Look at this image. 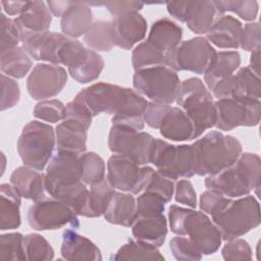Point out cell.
<instances>
[{
    "label": "cell",
    "instance_id": "6da1fadb",
    "mask_svg": "<svg viewBox=\"0 0 261 261\" xmlns=\"http://www.w3.org/2000/svg\"><path fill=\"white\" fill-rule=\"evenodd\" d=\"M74 100L94 117L101 113L112 114V125L142 130L148 101L133 89L109 83H96L80 91Z\"/></svg>",
    "mask_w": 261,
    "mask_h": 261
},
{
    "label": "cell",
    "instance_id": "7a4b0ae2",
    "mask_svg": "<svg viewBox=\"0 0 261 261\" xmlns=\"http://www.w3.org/2000/svg\"><path fill=\"white\" fill-rule=\"evenodd\" d=\"M80 155L57 150L48 162L45 173L46 192L71 207L82 215L88 196V188L81 177Z\"/></svg>",
    "mask_w": 261,
    "mask_h": 261
},
{
    "label": "cell",
    "instance_id": "3957f363",
    "mask_svg": "<svg viewBox=\"0 0 261 261\" xmlns=\"http://www.w3.org/2000/svg\"><path fill=\"white\" fill-rule=\"evenodd\" d=\"M261 160L259 155L242 153L238 160L220 172L208 175L205 187L229 198H239L250 195L252 191L260 189Z\"/></svg>",
    "mask_w": 261,
    "mask_h": 261
},
{
    "label": "cell",
    "instance_id": "277c9868",
    "mask_svg": "<svg viewBox=\"0 0 261 261\" xmlns=\"http://www.w3.org/2000/svg\"><path fill=\"white\" fill-rule=\"evenodd\" d=\"M195 174L213 175L232 165L242 154V144L230 135L211 130L192 144Z\"/></svg>",
    "mask_w": 261,
    "mask_h": 261
},
{
    "label": "cell",
    "instance_id": "5b68a950",
    "mask_svg": "<svg viewBox=\"0 0 261 261\" xmlns=\"http://www.w3.org/2000/svg\"><path fill=\"white\" fill-rule=\"evenodd\" d=\"M168 222L173 233L187 237L202 255L214 254L220 248V231L203 211L170 205Z\"/></svg>",
    "mask_w": 261,
    "mask_h": 261
},
{
    "label": "cell",
    "instance_id": "8992f818",
    "mask_svg": "<svg viewBox=\"0 0 261 261\" xmlns=\"http://www.w3.org/2000/svg\"><path fill=\"white\" fill-rule=\"evenodd\" d=\"M210 216L222 240L229 241L244 236L260 224V205L252 195L239 197L237 200L226 197Z\"/></svg>",
    "mask_w": 261,
    "mask_h": 261
},
{
    "label": "cell",
    "instance_id": "52a82bcc",
    "mask_svg": "<svg viewBox=\"0 0 261 261\" xmlns=\"http://www.w3.org/2000/svg\"><path fill=\"white\" fill-rule=\"evenodd\" d=\"M175 103L191 119L194 125V139L215 125V101L200 79L190 77L180 82Z\"/></svg>",
    "mask_w": 261,
    "mask_h": 261
},
{
    "label": "cell",
    "instance_id": "ba28073f",
    "mask_svg": "<svg viewBox=\"0 0 261 261\" xmlns=\"http://www.w3.org/2000/svg\"><path fill=\"white\" fill-rule=\"evenodd\" d=\"M55 145L53 126L32 120L21 130L17 141V152L24 165L42 171L53 156Z\"/></svg>",
    "mask_w": 261,
    "mask_h": 261
},
{
    "label": "cell",
    "instance_id": "9c48e42d",
    "mask_svg": "<svg viewBox=\"0 0 261 261\" xmlns=\"http://www.w3.org/2000/svg\"><path fill=\"white\" fill-rule=\"evenodd\" d=\"M180 81L176 71L165 65L135 70L133 86L140 95L151 102L172 104L175 102Z\"/></svg>",
    "mask_w": 261,
    "mask_h": 261
},
{
    "label": "cell",
    "instance_id": "30bf717a",
    "mask_svg": "<svg viewBox=\"0 0 261 261\" xmlns=\"http://www.w3.org/2000/svg\"><path fill=\"white\" fill-rule=\"evenodd\" d=\"M150 163L157 171L172 180L195 175V156L192 145H172L164 140L155 139Z\"/></svg>",
    "mask_w": 261,
    "mask_h": 261
},
{
    "label": "cell",
    "instance_id": "8fae6325",
    "mask_svg": "<svg viewBox=\"0 0 261 261\" xmlns=\"http://www.w3.org/2000/svg\"><path fill=\"white\" fill-rule=\"evenodd\" d=\"M144 121L150 127L159 129L165 139L174 142L194 139V125L180 107L149 102L144 113Z\"/></svg>",
    "mask_w": 261,
    "mask_h": 261
},
{
    "label": "cell",
    "instance_id": "7c38bea8",
    "mask_svg": "<svg viewBox=\"0 0 261 261\" xmlns=\"http://www.w3.org/2000/svg\"><path fill=\"white\" fill-rule=\"evenodd\" d=\"M216 51L204 37H195L181 41L165 56V66L174 71H192L204 74Z\"/></svg>",
    "mask_w": 261,
    "mask_h": 261
},
{
    "label": "cell",
    "instance_id": "4fadbf2b",
    "mask_svg": "<svg viewBox=\"0 0 261 261\" xmlns=\"http://www.w3.org/2000/svg\"><path fill=\"white\" fill-rule=\"evenodd\" d=\"M215 108L214 127L220 130H231L238 126H255L260 121V99L251 97L217 99Z\"/></svg>",
    "mask_w": 261,
    "mask_h": 261
},
{
    "label": "cell",
    "instance_id": "5bb4252c",
    "mask_svg": "<svg viewBox=\"0 0 261 261\" xmlns=\"http://www.w3.org/2000/svg\"><path fill=\"white\" fill-rule=\"evenodd\" d=\"M154 170L125 156L114 154L108 159L106 178L114 189L136 195L145 190Z\"/></svg>",
    "mask_w": 261,
    "mask_h": 261
},
{
    "label": "cell",
    "instance_id": "9a60e30c",
    "mask_svg": "<svg viewBox=\"0 0 261 261\" xmlns=\"http://www.w3.org/2000/svg\"><path fill=\"white\" fill-rule=\"evenodd\" d=\"M28 222L35 230L59 229L67 224L74 229L80 225L75 211L54 198L36 201L29 209Z\"/></svg>",
    "mask_w": 261,
    "mask_h": 261
},
{
    "label": "cell",
    "instance_id": "2e32d148",
    "mask_svg": "<svg viewBox=\"0 0 261 261\" xmlns=\"http://www.w3.org/2000/svg\"><path fill=\"white\" fill-rule=\"evenodd\" d=\"M155 138L146 132L112 125L108 136V147L114 154L125 156L140 165L150 163Z\"/></svg>",
    "mask_w": 261,
    "mask_h": 261
},
{
    "label": "cell",
    "instance_id": "e0dca14e",
    "mask_svg": "<svg viewBox=\"0 0 261 261\" xmlns=\"http://www.w3.org/2000/svg\"><path fill=\"white\" fill-rule=\"evenodd\" d=\"M165 4L172 17L185 22L197 35L206 34L219 17L214 1H169Z\"/></svg>",
    "mask_w": 261,
    "mask_h": 261
},
{
    "label": "cell",
    "instance_id": "ac0fdd59",
    "mask_svg": "<svg viewBox=\"0 0 261 261\" xmlns=\"http://www.w3.org/2000/svg\"><path fill=\"white\" fill-rule=\"evenodd\" d=\"M67 82V72L60 65L38 63L27 80V90L34 100H47L58 95Z\"/></svg>",
    "mask_w": 261,
    "mask_h": 261
},
{
    "label": "cell",
    "instance_id": "d6986e66",
    "mask_svg": "<svg viewBox=\"0 0 261 261\" xmlns=\"http://www.w3.org/2000/svg\"><path fill=\"white\" fill-rule=\"evenodd\" d=\"M19 32L21 46L33 59L58 65V50L65 38L63 34L49 31Z\"/></svg>",
    "mask_w": 261,
    "mask_h": 261
},
{
    "label": "cell",
    "instance_id": "ffe728a7",
    "mask_svg": "<svg viewBox=\"0 0 261 261\" xmlns=\"http://www.w3.org/2000/svg\"><path fill=\"white\" fill-rule=\"evenodd\" d=\"M212 92L217 99L244 97L260 99V77L249 66L241 67L237 73L218 83Z\"/></svg>",
    "mask_w": 261,
    "mask_h": 261
},
{
    "label": "cell",
    "instance_id": "44dd1931",
    "mask_svg": "<svg viewBox=\"0 0 261 261\" xmlns=\"http://www.w3.org/2000/svg\"><path fill=\"white\" fill-rule=\"evenodd\" d=\"M110 23L114 45L124 50H130L135 44L145 38L147 33V21L138 11L114 16Z\"/></svg>",
    "mask_w": 261,
    "mask_h": 261
},
{
    "label": "cell",
    "instance_id": "7402d4cb",
    "mask_svg": "<svg viewBox=\"0 0 261 261\" xmlns=\"http://www.w3.org/2000/svg\"><path fill=\"white\" fill-rule=\"evenodd\" d=\"M10 184L24 199L39 201L45 199V174L27 165L14 169L10 175Z\"/></svg>",
    "mask_w": 261,
    "mask_h": 261
},
{
    "label": "cell",
    "instance_id": "603a6c76",
    "mask_svg": "<svg viewBox=\"0 0 261 261\" xmlns=\"http://www.w3.org/2000/svg\"><path fill=\"white\" fill-rule=\"evenodd\" d=\"M242 29L243 25L239 19L223 14L214 21L206 33V39L218 48L237 49L240 47Z\"/></svg>",
    "mask_w": 261,
    "mask_h": 261
},
{
    "label": "cell",
    "instance_id": "cb8c5ba5",
    "mask_svg": "<svg viewBox=\"0 0 261 261\" xmlns=\"http://www.w3.org/2000/svg\"><path fill=\"white\" fill-rule=\"evenodd\" d=\"M61 256L65 260H102L99 248L88 238L74 229H65L62 233Z\"/></svg>",
    "mask_w": 261,
    "mask_h": 261
},
{
    "label": "cell",
    "instance_id": "d4e9b609",
    "mask_svg": "<svg viewBox=\"0 0 261 261\" xmlns=\"http://www.w3.org/2000/svg\"><path fill=\"white\" fill-rule=\"evenodd\" d=\"M93 13L88 2L72 1L61 16L60 28L64 36L76 39L84 36L92 25Z\"/></svg>",
    "mask_w": 261,
    "mask_h": 261
},
{
    "label": "cell",
    "instance_id": "484cf974",
    "mask_svg": "<svg viewBox=\"0 0 261 261\" xmlns=\"http://www.w3.org/2000/svg\"><path fill=\"white\" fill-rule=\"evenodd\" d=\"M130 227L136 240L155 247L162 246L167 234V220L164 214L138 216Z\"/></svg>",
    "mask_w": 261,
    "mask_h": 261
},
{
    "label": "cell",
    "instance_id": "4316f807",
    "mask_svg": "<svg viewBox=\"0 0 261 261\" xmlns=\"http://www.w3.org/2000/svg\"><path fill=\"white\" fill-rule=\"evenodd\" d=\"M241 57L238 51L216 52L209 67L204 73V82L209 90L229 77L240 67Z\"/></svg>",
    "mask_w": 261,
    "mask_h": 261
},
{
    "label": "cell",
    "instance_id": "83f0119b",
    "mask_svg": "<svg viewBox=\"0 0 261 261\" xmlns=\"http://www.w3.org/2000/svg\"><path fill=\"white\" fill-rule=\"evenodd\" d=\"M182 37V29L167 17L153 22L147 41L156 49L167 53L175 48Z\"/></svg>",
    "mask_w": 261,
    "mask_h": 261
},
{
    "label": "cell",
    "instance_id": "f1b7e54d",
    "mask_svg": "<svg viewBox=\"0 0 261 261\" xmlns=\"http://www.w3.org/2000/svg\"><path fill=\"white\" fill-rule=\"evenodd\" d=\"M103 216L111 224L132 226L136 218V199L133 194L114 191Z\"/></svg>",
    "mask_w": 261,
    "mask_h": 261
},
{
    "label": "cell",
    "instance_id": "f546056e",
    "mask_svg": "<svg viewBox=\"0 0 261 261\" xmlns=\"http://www.w3.org/2000/svg\"><path fill=\"white\" fill-rule=\"evenodd\" d=\"M0 229L17 228L20 225L21 196L11 184H2L0 186Z\"/></svg>",
    "mask_w": 261,
    "mask_h": 261
},
{
    "label": "cell",
    "instance_id": "4dcf8cb0",
    "mask_svg": "<svg viewBox=\"0 0 261 261\" xmlns=\"http://www.w3.org/2000/svg\"><path fill=\"white\" fill-rule=\"evenodd\" d=\"M19 31H48L52 21V13L44 1H29L27 9L14 18Z\"/></svg>",
    "mask_w": 261,
    "mask_h": 261
},
{
    "label": "cell",
    "instance_id": "1f68e13d",
    "mask_svg": "<svg viewBox=\"0 0 261 261\" xmlns=\"http://www.w3.org/2000/svg\"><path fill=\"white\" fill-rule=\"evenodd\" d=\"M114 191L115 189L110 185L107 178L91 186L82 216L99 217L103 215Z\"/></svg>",
    "mask_w": 261,
    "mask_h": 261
},
{
    "label": "cell",
    "instance_id": "d6a6232c",
    "mask_svg": "<svg viewBox=\"0 0 261 261\" xmlns=\"http://www.w3.org/2000/svg\"><path fill=\"white\" fill-rule=\"evenodd\" d=\"M0 66L7 76L21 79L32 68L33 60L22 46H17L1 53Z\"/></svg>",
    "mask_w": 261,
    "mask_h": 261
},
{
    "label": "cell",
    "instance_id": "836d02e7",
    "mask_svg": "<svg viewBox=\"0 0 261 261\" xmlns=\"http://www.w3.org/2000/svg\"><path fill=\"white\" fill-rule=\"evenodd\" d=\"M57 150L82 154L87 150V130L67 125L63 122L55 127Z\"/></svg>",
    "mask_w": 261,
    "mask_h": 261
},
{
    "label": "cell",
    "instance_id": "e575fe53",
    "mask_svg": "<svg viewBox=\"0 0 261 261\" xmlns=\"http://www.w3.org/2000/svg\"><path fill=\"white\" fill-rule=\"evenodd\" d=\"M84 43L95 52H108L115 45L110 20H97L84 35Z\"/></svg>",
    "mask_w": 261,
    "mask_h": 261
},
{
    "label": "cell",
    "instance_id": "d590c367",
    "mask_svg": "<svg viewBox=\"0 0 261 261\" xmlns=\"http://www.w3.org/2000/svg\"><path fill=\"white\" fill-rule=\"evenodd\" d=\"M113 260H164L158 247L140 242L138 240H128L122 245L115 255Z\"/></svg>",
    "mask_w": 261,
    "mask_h": 261
},
{
    "label": "cell",
    "instance_id": "8d00e7d4",
    "mask_svg": "<svg viewBox=\"0 0 261 261\" xmlns=\"http://www.w3.org/2000/svg\"><path fill=\"white\" fill-rule=\"evenodd\" d=\"M81 177L87 186L99 184L105 179V162L95 152H84L80 155Z\"/></svg>",
    "mask_w": 261,
    "mask_h": 261
},
{
    "label": "cell",
    "instance_id": "74e56055",
    "mask_svg": "<svg viewBox=\"0 0 261 261\" xmlns=\"http://www.w3.org/2000/svg\"><path fill=\"white\" fill-rule=\"evenodd\" d=\"M104 68V60L102 56L89 49V53L85 61L74 68L67 69L70 76L80 84H88L97 80Z\"/></svg>",
    "mask_w": 261,
    "mask_h": 261
},
{
    "label": "cell",
    "instance_id": "f35d334b",
    "mask_svg": "<svg viewBox=\"0 0 261 261\" xmlns=\"http://www.w3.org/2000/svg\"><path fill=\"white\" fill-rule=\"evenodd\" d=\"M166 53L156 49L147 40L140 43L132 53V64L135 70L165 65Z\"/></svg>",
    "mask_w": 261,
    "mask_h": 261
},
{
    "label": "cell",
    "instance_id": "ab89813d",
    "mask_svg": "<svg viewBox=\"0 0 261 261\" xmlns=\"http://www.w3.org/2000/svg\"><path fill=\"white\" fill-rule=\"evenodd\" d=\"M27 260L49 261L54 258V250L50 243L39 233H29L23 237Z\"/></svg>",
    "mask_w": 261,
    "mask_h": 261
},
{
    "label": "cell",
    "instance_id": "60d3db41",
    "mask_svg": "<svg viewBox=\"0 0 261 261\" xmlns=\"http://www.w3.org/2000/svg\"><path fill=\"white\" fill-rule=\"evenodd\" d=\"M218 15H223L226 11H231L244 20H254L257 17L259 4L255 0H226L214 1Z\"/></svg>",
    "mask_w": 261,
    "mask_h": 261
},
{
    "label": "cell",
    "instance_id": "b9f144b4",
    "mask_svg": "<svg viewBox=\"0 0 261 261\" xmlns=\"http://www.w3.org/2000/svg\"><path fill=\"white\" fill-rule=\"evenodd\" d=\"M23 237L19 232L3 233L0 237V259L1 260H27Z\"/></svg>",
    "mask_w": 261,
    "mask_h": 261
},
{
    "label": "cell",
    "instance_id": "7bdbcfd3",
    "mask_svg": "<svg viewBox=\"0 0 261 261\" xmlns=\"http://www.w3.org/2000/svg\"><path fill=\"white\" fill-rule=\"evenodd\" d=\"M166 203L158 194L144 191L136 200V217L163 214Z\"/></svg>",
    "mask_w": 261,
    "mask_h": 261
},
{
    "label": "cell",
    "instance_id": "ee69618b",
    "mask_svg": "<svg viewBox=\"0 0 261 261\" xmlns=\"http://www.w3.org/2000/svg\"><path fill=\"white\" fill-rule=\"evenodd\" d=\"M66 105L60 100L48 99L39 102L34 108V116L47 122L62 121L65 116Z\"/></svg>",
    "mask_w": 261,
    "mask_h": 261
},
{
    "label": "cell",
    "instance_id": "f6af8a7d",
    "mask_svg": "<svg viewBox=\"0 0 261 261\" xmlns=\"http://www.w3.org/2000/svg\"><path fill=\"white\" fill-rule=\"evenodd\" d=\"M93 116L89 111L76 100H72L66 104L65 116L62 120L63 123L87 130L90 128Z\"/></svg>",
    "mask_w": 261,
    "mask_h": 261
},
{
    "label": "cell",
    "instance_id": "bcb514c9",
    "mask_svg": "<svg viewBox=\"0 0 261 261\" xmlns=\"http://www.w3.org/2000/svg\"><path fill=\"white\" fill-rule=\"evenodd\" d=\"M169 249L176 260L196 261L202 259L201 252L185 236H177L170 240Z\"/></svg>",
    "mask_w": 261,
    "mask_h": 261
},
{
    "label": "cell",
    "instance_id": "7dc6e473",
    "mask_svg": "<svg viewBox=\"0 0 261 261\" xmlns=\"http://www.w3.org/2000/svg\"><path fill=\"white\" fill-rule=\"evenodd\" d=\"M1 22V46L0 52H5L15 48L20 43V32L14 19L6 16L4 13L0 14Z\"/></svg>",
    "mask_w": 261,
    "mask_h": 261
},
{
    "label": "cell",
    "instance_id": "c3c4849f",
    "mask_svg": "<svg viewBox=\"0 0 261 261\" xmlns=\"http://www.w3.org/2000/svg\"><path fill=\"white\" fill-rule=\"evenodd\" d=\"M224 260L227 261H245L252 259V251L249 244L243 239H233L226 241L221 250Z\"/></svg>",
    "mask_w": 261,
    "mask_h": 261
},
{
    "label": "cell",
    "instance_id": "681fc988",
    "mask_svg": "<svg viewBox=\"0 0 261 261\" xmlns=\"http://www.w3.org/2000/svg\"><path fill=\"white\" fill-rule=\"evenodd\" d=\"M174 180L164 176L157 170H154L144 191L158 194L168 203L174 194Z\"/></svg>",
    "mask_w": 261,
    "mask_h": 261
},
{
    "label": "cell",
    "instance_id": "f907efd6",
    "mask_svg": "<svg viewBox=\"0 0 261 261\" xmlns=\"http://www.w3.org/2000/svg\"><path fill=\"white\" fill-rule=\"evenodd\" d=\"M20 91L15 80L1 74V111L12 108L19 101Z\"/></svg>",
    "mask_w": 261,
    "mask_h": 261
},
{
    "label": "cell",
    "instance_id": "816d5d0a",
    "mask_svg": "<svg viewBox=\"0 0 261 261\" xmlns=\"http://www.w3.org/2000/svg\"><path fill=\"white\" fill-rule=\"evenodd\" d=\"M260 23L253 21L246 23L242 29V35L240 40V46L249 52L260 50L261 36H260Z\"/></svg>",
    "mask_w": 261,
    "mask_h": 261
},
{
    "label": "cell",
    "instance_id": "f5cc1de1",
    "mask_svg": "<svg viewBox=\"0 0 261 261\" xmlns=\"http://www.w3.org/2000/svg\"><path fill=\"white\" fill-rule=\"evenodd\" d=\"M174 199L177 203L190 208H196L197 195L192 182L189 179H180L174 187Z\"/></svg>",
    "mask_w": 261,
    "mask_h": 261
},
{
    "label": "cell",
    "instance_id": "db71d44e",
    "mask_svg": "<svg viewBox=\"0 0 261 261\" xmlns=\"http://www.w3.org/2000/svg\"><path fill=\"white\" fill-rule=\"evenodd\" d=\"M89 5L95 6H105L107 10L114 16L120 15L125 12L139 11L145 5L143 2L139 1H106V2H88Z\"/></svg>",
    "mask_w": 261,
    "mask_h": 261
},
{
    "label": "cell",
    "instance_id": "11a10c76",
    "mask_svg": "<svg viewBox=\"0 0 261 261\" xmlns=\"http://www.w3.org/2000/svg\"><path fill=\"white\" fill-rule=\"evenodd\" d=\"M226 196H223L222 194L213 191V190H207L203 192L200 196V202L199 206L200 209L209 215L214 213L224 202Z\"/></svg>",
    "mask_w": 261,
    "mask_h": 261
},
{
    "label": "cell",
    "instance_id": "9f6ffc18",
    "mask_svg": "<svg viewBox=\"0 0 261 261\" xmlns=\"http://www.w3.org/2000/svg\"><path fill=\"white\" fill-rule=\"evenodd\" d=\"M1 5L7 15H20L27 9L29 1H1Z\"/></svg>",
    "mask_w": 261,
    "mask_h": 261
},
{
    "label": "cell",
    "instance_id": "6f0895ef",
    "mask_svg": "<svg viewBox=\"0 0 261 261\" xmlns=\"http://www.w3.org/2000/svg\"><path fill=\"white\" fill-rule=\"evenodd\" d=\"M72 1H47L51 13L56 17H61L65 10L70 6Z\"/></svg>",
    "mask_w": 261,
    "mask_h": 261
},
{
    "label": "cell",
    "instance_id": "680465c9",
    "mask_svg": "<svg viewBox=\"0 0 261 261\" xmlns=\"http://www.w3.org/2000/svg\"><path fill=\"white\" fill-rule=\"evenodd\" d=\"M260 50L251 52V58H250V66L249 68L255 72L258 76H260Z\"/></svg>",
    "mask_w": 261,
    "mask_h": 261
}]
</instances>
